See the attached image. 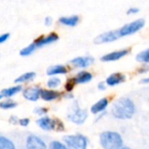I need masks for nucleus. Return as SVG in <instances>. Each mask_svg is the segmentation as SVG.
<instances>
[{
	"label": "nucleus",
	"instance_id": "1",
	"mask_svg": "<svg viewBox=\"0 0 149 149\" xmlns=\"http://www.w3.org/2000/svg\"><path fill=\"white\" fill-rule=\"evenodd\" d=\"M135 112V105L130 98H119L111 107L113 117L118 119L132 118Z\"/></svg>",
	"mask_w": 149,
	"mask_h": 149
},
{
	"label": "nucleus",
	"instance_id": "2",
	"mask_svg": "<svg viewBox=\"0 0 149 149\" xmlns=\"http://www.w3.org/2000/svg\"><path fill=\"white\" fill-rule=\"evenodd\" d=\"M100 144L104 149H120L123 146V139L118 132L107 131L101 133Z\"/></svg>",
	"mask_w": 149,
	"mask_h": 149
},
{
	"label": "nucleus",
	"instance_id": "3",
	"mask_svg": "<svg viewBox=\"0 0 149 149\" xmlns=\"http://www.w3.org/2000/svg\"><path fill=\"white\" fill-rule=\"evenodd\" d=\"M145 24H146V22L143 19H135L130 23L124 25L122 27L118 29V34H119L120 38L132 35V34L138 33L139 31H140L145 26Z\"/></svg>",
	"mask_w": 149,
	"mask_h": 149
},
{
	"label": "nucleus",
	"instance_id": "4",
	"mask_svg": "<svg viewBox=\"0 0 149 149\" xmlns=\"http://www.w3.org/2000/svg\"><path fill=\"white\" fill-rule=\"evenodd\" d=\"M64 141L72 149H87V138L82 134L65 136Z\"/></svg>",
	"mask_w": 149,
	"mask_h": 149
},
{
	"label": "nucleus",
	"instance_id": "5",
	"mask_svg": "<svg viewBox=\"0 0 149 149\" xmlns=\"http://www.w3.org/2000/svg\"><path fill=\"white\" fill-rule=\"evenodd\" d=\"M37 124L40 128L46 131L56 129L59 131H62L64 129V125L58 119H52L48 117H44L37 120Z\"/></svg>",
	"mask_w": 149,
	"mask_h": 149
},
{
	"label": "nucleus",
	"instance_id": "6",
	"mask_svg": "<svg viewBox=\"0 0 149 149\" xmlns=\"http://www.w3.org/2000/svg\"><path fill=\"white\" fill-rule=\"evenodd\" d=\"M68 118L70 121L74 124L81 125L84 123L86 118H88V112L86 110H83L78 107V105L74 106L71 111L68 114Z\"/></svg>",
	"mask_w": 149,
	"mask_h": 149
},
{
	"label": "nucleus",
	"instance_id": "7",
	"mask_svg": "<svg viewBox=\"0 0 149 149\" xmlns=\"http://www.w3.org/2000/svg\"><path fill=\"white\" fill-rule=\"evenodd\" d=\"M120 38L118 30H113V31H108L104 32L98 36H97L94 40L95 44H104V43H111L113 42Z\"/></svg>",
	"mask_w": 149,
	"mask_h": 149
},
{
	"label": "nucleus",
	"instance_id": "8",
	"mask_svg": "<svg viewBox=\"0 0 149 149\" xmlns=\"http://www.w3.org/2000/svg\"><path fill=\"white\" fill-rule=\"evenodd\" d=\"M26 148L27 149H47L45 142L35 135H30L26 139Z\"/></svg>",
	"mask_w": 149,
	"mask_h": 149
},
{
	"label": "nucleus",
	"instance_id": "9",
	"mask_svg": "<svg viewBox=\"0 0 149 149\" xmlns=\"http://www.w3.org/2000/svg\"><path fill=\"white\" fill-rule=\"evenodd\" d=\"M59 40V36L56 33H51L46 36H40V38H38L34 43L38 47H42L44 46H47V45H49V44H52L55 41H57Z\"/></svg>",
	"mask_w": 149,
	"mask_h": 149
},
{
	"label": "nucleus",
	"instance_id": "10",
	"mask_svg": "<svg viewBox=\"0 0 149 149\" xmlns=\"http://www.w3.org/2000/svg\"><path fill=\"white\" fill-rule=\"evenodd\" d=\"M129 54V49H121V50H117V51H113L111 52L109 54H106L104 55H103L101 57V61H118L123 57H125V55H127Z\"/></svg>",
	"mask_w": 149,
	"mask_h": 149
},
{
	"label": "nucleus",
	"instance_id": "11",
	"mask_svg": "<svg viewBox=\"0 0 149 149\" xmlns=\"http://www.w3.org/2000/svg\"><path fill=\"white\" fill-rule=\"evenodd\" d=\"M59 23L62 26L68 27H74L80 22V17L78 15H71V16H62L58 19Z\"/></svg>",
	"mask_w": 149,
	"mask_h": 149
},
{
	"label": "nucleus",
	"instance_id": "12",
	"mask_svg": "<svg viewBox=\"0 0 149 149\" xmlns=\"http://www.w3.org/2000/svg\"><path fill=\"white\" fill-rule=\"evenodd\" d=\"M70 62L74 67L87 68L94 62V59L91 56H79V57L74 58Z\"/></svg>",
	"mask_w": 149,
	"mask_h": 149
},
{
	"label": "nucleus",
	"instance_id": "13",
	"mask_svg": "<svg viewBox=\"0 0 149 149\" xmlns=\"http://www.w3.org/2000/svg\"><path fill=\"white\" fill-rule=\"evenodd\" d=\"M40 92H41V90H40V88L32 87V88H28L25 90L23 92V96L26 99L29 101H37L39 97H40Z\"/></svg>",
	"mask_w": 149,
	"mask_h": 149
},
{
	"label": "nucleus",
	"instance_id": "14",
	"mask_svg": "<svg viewBox=\"0 0 149 149\" xmlns=\"http://www.w3.org/2000/svg\"><path fill=\"white\" fill-rule=\"evenodd\" d=\"M125 80V77L121 73H114L106 79V84L109 86H116L122 84Z\"/></svg>",
	"mask_w": 149,
	"mask_h": 149
},
{
	"label": "nucleus",
	"instance_id": "15",
	"mask_svg": "<svg viewBox=\"0 0 149 149\" xmlns=\"http://www.w3.org/2000/svg\"><path fill=\"white\" fill-rule=\"evenodd\" d=\"M108 104H109V102H108V98L104 97V98L100 99L99 101H97L96 104H94L91 106V112H92V113H94V114H97V113H99V112L103 111L104 110H105V109H106V107L108 106Z\"/></svg>",
	"mask_w": 149,
	"mask_h": 149
},
{
	"label": "nucleus",
	"instance_id": "16",
	"mask_svg": "<svg viewBox=\"0 0 149 149\" xmlns=\"http://www.w3.org/2000/svg\"><path fill=\"white\" fill-rule=\"evenodd\" d=\"M74 81L77 84H85L90 82L92 79V74L87 71H81L79 72L76 77H74Z\"/></svg>",
	"mask_w": 149,
	"mask_h": 149
},
{
	"label": "nucleus",
	"instance_id": "17",
	"mask_svg": "<svg viewBox=\"0 0 149 149\" xmlns=\"http://www.w3.org/2000/svg\"><path fill=\"white\" fill-rule=\"evenodd\" d=\"M61 94L58 91H47V90H41L40 97L45 101H53L60 97Z\"/></svg>",
	"mask_w": 149,
	"mask_h": 149
},
{
	"label": "nucleus",
	"instance_id": "18",
	"mask_svg": "<svg viewBox=\"0 0 149 149\" xmlns=\"http://www.w3.org/2000/svg\"><path fill=\"white\" fill-rule=\"evenodd\" d=\"M68 72V69L65 66L63 65H54L51 66L50 68H47V74L48 76H54V74H66Z\"/></svg>",
	"mask_w": 149,
	"mask_h": 149
},
{
	"label": "nucleus",
	"instance_id": "19",
	"mask_svg": "<svg viewBox=\"0 0 149 149\" xmlns=\"http://www.w3.org/2000/svg\"><path fill=\"white\" fill-rule=\"evenodd\" d=\"M0 149H16L14 144L6 137L0 136Z\"/></svg>",
	"mask_w": 149,
	"mask_h": 149
},
{
	"label": "nucleus",
	"instance_id": "20",
	"mask_svg": "<svg viewBox=\"0 0 149 149\" xmlns=\"http://www.w3.org/2000/svg\"><path fill=\"white\" fill-rule=\"evenodd\" d=\"M35 76H36V74L34 72H27V73L22 74V76H20L19 77H18L15 80V83L20 84V83H25V82L33 80L35 77Z\"/></svg>",
	"mask_w": 149,
	"mask_h": 149
},
{
	"label": "nucleus",
	"instance_id": "21",
	"mask_svg": "<svg viewBox=\"0 0 149 149\" xmlns=\"http://www.w3.org/2000/svg\"><path fill=\"white\" fill-rule=\"evenodd\" d=\"M21 90H22V87L20 85H17V86H14V87L9 88V89L4 90L2 91V94H3V96H5L6 97H9L14 96L15 94H17L18 92H19Z\"/></svg>",
	"mask_w": 149,
	"mask_h": 149
},
{
	"label": "nucleus",
	"instance_id": "22",
	"mask_svg": "<svg viewBox=\"0 0 149 149\" xmlns=\"http://www.w3.org/2000/svg\"><path fill=\"white\" fill-rule=\"evenodd\" d=\"M136 60L139 62L149 63V48L139 52L136 56Z\"/></svg>",
	"mask_w": 149,
	"mask_h": 149
},
{
	"label": "nucleus",
	"instance_id": "23",
	"mask_svg": "<svg viewBox=\"0 0 149 149\" xmlns=\"http://www.w3.org/2000/svg\"><path fill=\"white\" fill-rule=\"evenodd\" d=\"M36 48H37V47H36L35 43L33 42V43L30 44L29 46H27L26 47L23 48L20 51V55H22V56H28V55L32 54L36 50Z\"/></svg>",
	"mask_w": 149,
	"mask_h": 149
},
{
	"label": "nucleus",
	"instance_id": "24",
	"mask_svg": "<svg viewBox=\"0 0 149 149\" xmlns=\"http://www.w3.org/2000/svg\"><path fill=\"white\" fill-rule=\"evenodd\" d=\"M61 80L57 77H52L47 81V86L51 89H54L57 88L60 84H61Z\"/></svg>",
	"mask_w": 149,
	"mask_h": 149
},
{
	"label": "nucleus",
	"instance_id": "25",
	"mask_svg": "<svg viewBox=\"0 0 149 149\" xmlns=\"http://www.w3.org/2000/svg\"><path fill=\"white\" fill-rule=\"evenodd\" d=\"M16 106H17V104L12 100H7V101H4L2 103H0V108H2V109H12Z\"/></svg>",
	"mask_w": 149,
	"mask_h": 149
},
{
	"label": "nucleus",
	"instance_id": "26",
	"mask_svg": "<svg viewBox=\"0 0 149 149\" xmlns=\"http://www.w3.org/2000/svg\"><path fill=\"white\" fill-rule=\"evenodd\" d=\"M49 149H67V147L59 141H53L50 144Z\"/></svg>",
	"mask_w": 149,
	"mask_h": 149
},
{
	"label": "nucleus",
	"instance_id": "27",
	"mask_svg": "<svg viewBox=\"0 0 149 149\" xmlns=\"http://www.w3.org/2000/svg\"><path fill=\"white\" fill-rule=\"evenodd\" d=\"M76 84H77V83H76V81H74V78L68 80V82L66 83V85H65V88H66L67 91H71L73 90L74 86Z\"/></svg>",
	"mask_w": 149,
	"mask_h": 149
},
{
	"label": "nucleus",
	"instance_id": "28",
	"mask_svg": "<svg viewBox=\"0 0 149 149\" xmlns=\"http://www.w3.org/2000/svg\"><path fill=\"white\" fill-rule=\"evenodd\" d=\"M139 12V9L138 7L132 6V7H130V8L126 11V14H128V15H135V14H137Z\"/></svg>",
	"mask_w": 149,
	"mask_h": 149
},
{
	"label": "nucleus",
	"instance_id": "29",
	"mask_svg": "<svg viewBox=\"0 0 149 149\" xmlns=\"http://www.w3.org/2000/svg\"><path fill=\"white\" fill-rule=\"evenodd\" d=\"M35 113L39 114V115H43V114H46L47 112V109L46 108H43V107H39V108H36L34 110Z\"/></svg>",
	"mask_w": 149,
	"mask_h": 149
},
{
	"label": "nucleus",
	"instance_id": "30",
	"mask_svg": "<svg viewBox=\"0 0 149 149\" xmlns=\"http://www.w3.org/2000/svg\"><path fill=\"white\" fill-rule=\"evenodd\" d=\"M10 37V33H4L2 35H0V44H2L4 43L5 41H6Z\"/></svg>",
	"mask_w": 149,
	"mask_h": 149
},
{
	"label": "nucleus",
	"instance_id": "31",
	"mask_svg": "<svg viewBox=\"0 0 149 149\" xmlns=\"http://www.w3.org/2000/svg\"><path fill=\"white\" fill-rule=\"evenodd\" d=\"M44 24L47 26H50L52 24H53V19L49 16L46 17L45 19H44Z\"/></svg>",
	"mask_w": 149,
	"mask_h": 149
},
{
	"label": "nucleus",
	"instance_id": "32",
	"mask_svg": "<svg viewBox=\"0 0 149 149\" xmlns=\"http://www.w3.org/2000/svg\"><path fill=\"white\" fill-rule=\"evenodd\" d=\"M29 119L28 118H22V119H19V125H22V126H27L29 125Z\"/></svg>",
	"mask_w": 149,
	"mask_h": 149
},
{
	"label": "nucleus",
	"instance_id": "33",
	"mask_svg": "<svg viewBox=\"0 0 149 149\" xmlns=\"http://www.w3.org/2000/svg\"><path fill=\"white\" fill-rule=\"evenodd\" d=\"M105 88H106V83H105V84H104V83H100V84H98V89H99L100 91H104Z\"/></svg>",
	"mask_w": 149,
	"mask_h": 149
},
{
	"label": "nucleus",
	"instance_id": "34",
	"mask_svg": "<svg viewBox=\"0 0 149 149\" xmlns=\"http://www.w3.org/2000/svg\"><path fill=\"white\" fill-rule=\"evenodd\" d=\"M18 122H19V119H18L16 117H12V118H11V123L16 124V123H18Z\"/></svg>",
	"mask_w": 149,
	"mask_h": 149
},
{
	"label": "nucleus",
	"instance_id": "35",
	"mask_svg": "<svg viewBox=\"0 0 149 149\" xmlns=\"http://www.w3.org/2000/svg\"><path fill=\"white\" fill-rule=\"evenodd\" d=\"M142 83H145V84H148L149 83V77L148 78H146L142 81Z\"/></svg>",
	"mask_w": 149,
	"mask_h": 149
},
{
	"label": "nucleus",
	"instance_id": "36",
	"mask_svg": "<svg viewBox=\"0 0 149 149\" xmlns=\"http://www.w3.org/2000/svg\"><path fill=\"white\" fill-rule=\"evenodd\" d=\"M120 149H130V148L129 147H125V146H122Z\"/></svg>",
	"mask_w": 149,
	"mask_h": 149
},
{
	"label": "nucleus",
	"instance_id": "37",
	"mask_svg": "<svg viewBox=\"0 0 149 149\" xmlns=\"http://www.w3.org/2000/svg\"><path fill=\"white\" fill-rule=\"evenodd\" d=\"M2 96H3V95H1V94H0V99H1V98H2Z\"/></svg>",
	"mask_w": 149,
	"mask_h": 149
}]
</instances>
